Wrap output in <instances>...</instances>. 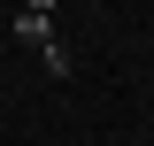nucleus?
Here are the masks:
<instances>
[{
    "label": "nucleus",
    "instance_id": "1",
    "mask_svg": "<svg viewBox=\"0 0 154 146\" xmlns=\"http://www.w3.org/2000/svg\"><path fill=\"white\" fill-rule=\"evenodd\" d=\"M16 38L46 54V46H54V16H31V8H16Z\"/></svg>",
    "mask_w": 154,
    "mask_h": 146
},
{
    "label": "nucleus",
    "instance_id": "2",
    "mask_svg": "<svg viewBox=\"0 0 154 146\" xmlns=\"http://www.w3.org/2000/svg\"><path fill=\"white\" fill-rule=\"evenodd\" d=\"M23 8H31V16H54V8H62V0H23Z\"/></svg>",
    "mask_w": 154,
    "mask_h": 146
}]
</instances>
